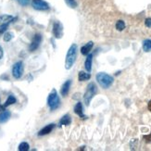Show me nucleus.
<instances>
[{
  "instance_id": "1",
  "label": "nucleus",
  "mask_w": 151,
  "mask_h": 151,
  "mask_svg": "<svg viewBox=\"0 0 151 151\" xmlns=\"http://www.w3.org/2000/svg\"><path fill=\"white\" fill-rule=\"evenodd\" d=\"M77 51H78L77 45L73 44L70 47L66 55V60H65V68H66V70H70L74 65L77 57Z\"/></svg>"
},
{
  "instance_id": "2",
  "label": "nucleus",
  "mask_w": 151,
  "mask_h": 151,
  "mask_svg": "<svg viewBox=\"0 0 151 151\" xmlns=\"http://www.w3.org/2000/svg\"><path fill=\"white\" fill-rule=\"evenodd\" d=\"M96 81L102 88L108 89L109 87L111 86V84L113 83L114 80L112 76H110L105 73H99L96 75Z\"/></svg>"
},
{
  "instance_id": "3",
  "label": "nucleus",
  "mask_w": 151,
  "mask_h": 151,
  "mask_svg": "<svg viewBox=\"0 0 151 151\" xmlns=\"http://www.w3.org/2000/svg\"><path fill=\"white\" fill-rule=\"evenodd\" d=\"M60 97H58V96L57 91L55 89H53L51 93L48 95V97H47L48 107L51 110H55L60 107Z\"/></svg>"
},
{
  "instance_id": "4",
  "label": "nucleus",
  "mask_w": 151,
  "mask_h": 151,
  "mask_svg": "<svg viewBox=\"0 0 151 151\" xmlns=\"http://www.w3.org/2000/svg\"><path fill=\"white\" fill-rule=\"evenodd\" d=\"M96 93V84L94 83H90L87 85L86 91H85L84 96H83V100H84V103H85L86 106H89V104H90V102L92 100V98L94 97Z\"/></svg>"
},
{
  "instance_id": "5",
  "label": "nucleus",
  "mask_w": 151,
  "mask_h": 151,
  "mask_svg": "<svg viewBox=\"0 0 151 151\" xmlns=\"http://www.w3.org/2000/svg\"><path fill=\"white\" fill-rule=\"evenodd\" d=\"M23 70H24V67H23V63L22 61H18L16 62L14 65H13L12 67V75L15 79H21L22 74H23Z\"/></svg>"
},
{
  "instance_id": "6",
  "label": "nucleus",
  "mask_w": 151,
  "mask_h": 151,
  "mask_svg": "<svg viewBox=\"0 0 151 151\" xmlns=\"http://www.w3.org/2000/svg\"><path fill=\"white\" fill-rule=\"evenodd\" d=\"M32 6L36 10H47L49 5L44 0H32Z\"/></svg>"
},
{
  "instance_id": "7",
  "label": "nucleus",
  "mask_w": 151,
  "mask_h": 151,
  "mask_svg": "<svg viewBox=\"0 0 151 151\" xmlns=\"http://www.w3.org/2000/svg\"><path fill=\"white\" fill-rule=\"evenodd\" d=\"M53 35L57 39H60L63 36V26L60 22H55L53 25Z\"/></svg>"
},
{
  "instance_id": "8",
  "label": "nucleus",
  "mask_w": 151,
  "mask_h": 151,
  "mask_svg": "<svg viewBox=\"0 0 151 151\" xmlns=\"http://www.w3.org/2000/svg\"><path fill=\"white\" fill-rule=\"evenodd\" d=\"M41 41H42V35H39V34L35 35L34 36V38H32V43L30 45V47H29L30 51L32 52V51L36 50L39 47V45H40Z\"/></svg>"
},
{
  "instance_id": "9",
  "label": "nucleus",
  "mask_w": 151,
  "mask_h": 151,
  "mask_svg": "<svg viewBox=\"0 0 151 151\" xmlns=\"http://www.w3.org/2000/svg\"><path fill=\"white\" fill-rule=\"evenodd\" d=\"M54 128H55V124L54 123H50V124H48V125L45 126L44 128H42L40 131H39V132H38V135L39 136L47 135V134H50L52 131H53Z\"/></svg>"
},
{
  "instance_id": "10",
  "label": "nucleus",
  "mask_w": 151,
  "mask_h": 151,
  "mask_svg": "<svg viewBox=\"0 0 151 151\" xmlns=\"http://www.w3.org/2000/svg\"><path fill=\"white\" fill-rule=\"evenodd\" d=\"M13 19H14V17L11 15H1L0 16V27L9 25V23H10Z\"/></svg>"
},
{
  "instance_id": "11",
  "label": "nucleus",
  "mask_w": 151,
  "mask_h": 151,
  "mask_svg": "<svg viewBox=\"0 0 151 151\" xmlns=\"http://www.w3.org/2000/svg\"><path fill=\"white\" fill-rule=\"evenodd\" d=\"M70 84H71V80H67L64 83L60 90V94L62 96H67V95L69 94L70 88Z\"/></svg>"
},
{
  "instance_id": "12",
  "label": "nucleus",
  "mask_w": 151,
  "mask_h": 151,
  "mask_svg": "<svg viewBox=\"0 0 151 151\" xmlns=\"http://www.w3.org/2000/svg\"><path fill=\"white\" fill-rule=\"evenodd\" d=\"M74 112L75 114H77L79 117H81L82 119H86V116H85L83 112V105L81 102H78L76 105H75V107H74Z\"/></svg>"
},
{
  "instance_id": "13",
  "label": "nucleus",
  "mask_w": 151,
  "mask_h": 151,
  "mask_svg": "<svg viewBox=\"0 0 151 151\" xmlns=\"http://www.w3.org/2000/svg\"><path fill=\"white\" fill-rule=\"evenodd\" d=\"M93 45H94V43H93V42H92V41L88 42L86 45H84L83 47L81 48V53H82L83 55H84V56L88 55V54L90 53L91 49L93 48Z\"/></svg>"
},
{
  "instance_id": "14",
  "label": "nucleus",
  "mask_w": 151,
  "mask_h": 151,
  "mask_svg": "<svg viewBox=\"0 0 151 151\" xmlns=\"http://www.w3.org/2000/svg\"><path fill=\"white\" fill-rule=\"evenodd\" d=\"M92 61H93V55L88 54L86 60H85V62H84V68L88 73H90L92 70Z\"/></svg>"
},
{
  "instance_id": "15",
  "label": "nucleus",
  "mask_w": 151,
  "mask_h": 151,
  "mask_svg": "<svg viewBox=\"0 0 151 151\" xmlns=\"http://www.w3.org/2000/svg\"><path fill=\"white\" fill-rule=\"evenodd\" d=\"M10 112L9 110H3L1 113H0V123H5L10 118Z\"/></svg>"
},
{
  "instance_id": "16",
  "label": "nucleus",
  "mask_w": 151,
  "mask_h": 151,
  "mask_svg": "<svg viewBox=\"0 0 151 151\" xmlns=\"http://www.w3.org/2000/svg\"><path fill=\"white\" fill-rule=\"evenodd\" d=\"M71 122V119H70V117L67 114V115H65L61 118V120L60 121V126H62V125H65V126H67V125H70Z\"/></svg>"
},
{
  "instance_id": "17",
  "label": "nucleus",
  "mask_w": 151,
  "mask_h": 151,
  "mask_svg": "<svg viewBox=\"0 0 151 151\" xmlns=\"http://www.w3.org/2000/svg\"><path fill=\"white\" fill-rule=\"evenodd\" d=\"M90 78H91L90 73H84V71H80L79 74H78V79H79V81H80V82L89 80Z\"/></svg>"
},
{
  "instance_id": "18",
  "label": "nucleus",
  "mask_w": 151,
  "mask_h": 151,
  "mask_svg": "<svg viewBox=\"0 0 151 151\" xmlns=\"http://www.w3.org/2000/svg\"><path fill=\"white\" fill-rule=\"evenodd\" d=\"M17 102V99H16V97L13 96V95H9V96L8 97V99H6V101L5 102V104L3 105V106L5 108L6 107H9L10 106V105H13V104H15Z\"/></svg>"
},
{
  "instance_id": "19",
  "label": "nucleus",
  "mask_w": 151,
  "mask_h": 151,
  "mask_svg": "<svg viewBox=\"0 0 151 151\" xmlns=\"http://www.w3.org/2000/svg\"><path fill=\"white\" fill-rule=\"evenodd\" d=\"M143 50L145 52L151 51V40H145L143 42Z\"/></svg>"
},
{
  "instance_id": "20",
  "label": "nucleus",
  "mask_w": 151,
  "mask_h": 151,
  "mask_svg": "<svg viewBox=\"0 0 151 151\" xmlns=\"http://www.w3.org/2000/svg\"><path fill=\"white\" fill-rule=\"evenodd\" d=\"M29 148H30L29 144H28V143H26V142L21 143V144L19 145V147H18V149H19V151H27V150H29Z\"/></svg>"
},
{
  "instance_id": "21",
  "label": "nucleus",
  "mask_w": 151,
  "mask_h": 151,
  "mask_svg": "<svg viewBox=\"0 0 151 151\" xmlns=\"http://www.w3.org/2000/svg\"><path fill=\"white\" fill-rule=\"evenodd\" d=\"M116 29L120 32L123 31L124 29H125V22H124L123 21H118L116 23Z\"/></svg>"
},
{
  "instance_id": "22",
  "label": "nucleus",
  "mask_w": 151,
  "mask_h": 151,
  "mask_svg": "<svg viewBox=\"0 0 151 151\" xmlns=\"http://www.w3.org/2000/svg\"><path fill=\"white\" fill-rule=\"evenodd\" d=\"M13 36H14V35H13L12 32H5V35H4V36H3V39H4V41H5V42H9V41L12 40Z\"/></svg>"
},
{
  "instance_id": "23",
  "label": "nucleus",
  "mask_w": 151,
  "mask_h": 151,
  "mask_svg": "<svg viewBox=\"0 0 151 151\" xmlns=\"http://www.w3.org/2000/svg\"><path fill=\"white\" fill-rule=\"evenodd\" d=\"M65 2H66V4L71 9H75L77 6V2L75 0H65Z\"/></svg>"
},
{
  "instance_id": "24",
  "label": "nucleus",
  "mask_w": 151,
  "mask_h": 151,
  "mask_svg": "<svg viewBox=\"0 0 151 151\" xmlns=\"http://www.w3.org/2000/svg\"><path fill=\"white\" fill-rule=\"evenodd\" d=\"M16 1L21 5V6H27V5H29V3H30V0H16Z\"/></svg>"
},
{
  "instance_id": "25",
  "label": "nucleus",
  "mask_w": 151,
  "mask_h": 151,
  "mask_svg": "<svg viewBox=\"0 0 151 151\" xmlns=\"http://www.w3.org/2000/svg\"><path fill=\"white\" fill-rule=\"evenodd\" d=\"M145 25L148 28H151V18H147L145 21Z\"/></svg>"
},
{
  "instance_id": "26",
  "label": "nucleus",
  "mask_w": 151,
  "mask_h": 151,
  "mask_svg": "<svg viewBox=\"0 0 151 151\" xmlns=\"http://www.w3.org/2000/svg\"><path fill=\"white\" fill-rule=\"evenodd\" d=\"M6 29H8V25H5V26H2V27H0V35H1L2 34H4V32L6 31Z\"/></svg>"
},
{
  "instance_id": "27",
  "label": "nucleus",
  "mask_w": 151,
  "mask_h": 151,
  "mask_svg": "<svg viewBox=\"0 0 151 151\" xmlns=\"http://www.w3.org/2000/svg\"><path fill=\"white\" fill-rule=\"evenodd\" d=\"M144 138L146 139L147 142H151V134L150 135H145L144 136Z\"/></svg>"
},
{
  "instance_id": "28",
  "label": "nucleus",
  "mask_w": 151,
  "mask_h": 151,
  "mask_svg": "<svg viewBox=\"0 0 151 151\" xmlns=\"http://www.w3.org/2000/svg\"><path fill=\"white\" fill-rule=\"evenodd\" d=\"M3 55H4V52H3V49H2V47H0V60L3 58Z\"/></svg>"
},
{
  "instance_id": "29",
  "label": "nucleus",
  "mask_w": 151,
  "mask_h": 151,
  "mask_svg": "<svg viewBox=\"0 0 151 151\" xmlns=\"http://www.w3.org/2000/svg\"><path fill=\"white\" fill-rule=\"evenodd\" d=\"M147 108H148V110L151 112V100L148 102V104H147Z\"/></svg>"
},
{
  "instance_id": "30",
  "label": "nucleus",
  "mask_w": 151,
  "mask_h": 151,
  "mask_svg": "<svg viewBox=\"0 0 151 151\" xmlns=\"http://www.w3.org/2000/svg\"><path fill=\"white\" fill-rule=\"evenodd\" d=\"M5 109H6V108L4 106H1V105H0V111H3Z\"/></svg>"
}]
</instances>
